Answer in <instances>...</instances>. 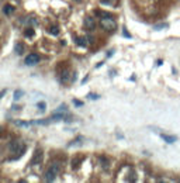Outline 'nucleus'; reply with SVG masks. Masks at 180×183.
Listing matches in <instances>:
<instances>
[{
	"mask_svg": "<svg viewBox=\"0 0 180 183\" xmlns=\"http://www.w3.org/2000/svg\"><path fill=\"white\" fill-rule=\"evenodd\" d=\"M4 93H6V90H3V92H2V93H0V99H2V97H3V96H4Z\"/></svg>",
	"mask_w": 180,
	"mask_h": 183,
	"instance_id": "6ab92c4d",
	"label": "nucleus"
},
{
	"mask_svg": "<svg viewBox=\"0 0 180 183\" xmlns=\"http://www.w3.org/2000/svg\"><path fill=\"white\" fill-rule=\"evenodd\" d=\"M100 25L103 27V30H106V31H116V28H117V23L113 20V17L111 16H106L104 18H101L100 20Z\"/></svg>",
	"mask_w": 180,
	"mask_h": 183,
	"instance_id": "f03ea898",
	"label": "nucleus"
},
{
	"mask_svg": "<svg viewBox=\"0 0 180 183\" xmlns=\"http://www.w3.org/2000/svg\"><path fill=\"white\" fill-rule=\"evenodd\" d=\"M59 172H61L59 165L52 163L51 166L48 168V171L45 172V180H46V182H54V180L56 179V176L59 175Z\"/></svg>",
	"mask_w": 180,
	"mask_h": 183,
	"instance_id": "7ed1b4c3",
	"label": "nucleus"
},
{
	"mask_svg": "<svg viewBox=\"0 0 180 183\" xmlns=\"http://www.w3.org/2000/svg\"><path fill=\"white\" fill-rule=\"evenodd\" d=\"M122 34H124V35H125V37H128V38H130V37H131V35H130V34H128V33H127V31H125V28H124V31H122Z\"/></svg>",
	"mask_w": 180,
	"mask_h": 183,
	"instance_id": "a211bd4d",
	"label": "nucleus"
},
{
	"mask_svg": "<svg viewBox=\"0 0 180 183\" xmlns=\"http://www.w3.org/2000/svg\"><path fill=\"white\" fill-rule=\"evenodd\" d=\"M160 137L163 138V140H165V141H166V142H168V144H173L174 141H176V137H172V135H166V134H162Z\"/></svg>",
	"mask_w": 180,
	"mask_h": 183,
	"instance_id": "1a4fd4ad",
	"label": "nucleus"
},
{
	"mask_svg": "<svg viewBox=\"0 0 180 183\" xmlns=\"http://www.w3.org/2000/svg\"><path fill=\"white\" fill-rule=\"evenodd\" d=\"M94 20H93L92 17H86L85 18V27L86 28H89V30H93L94 28Z\"/></svg>",
	"mask_w": 180,
	"mask_h": 183,
	"instance_id": "39448f33",
	"label": "nucleus"
},
{
	"mask_svg": "<svg viewBox=\"0 0 180 183\" xmlns=\"http://www.w3.org/2000/svg\"><path fill=\"white\" fill-rule=\"evenodd\" d=\"M34 34H35L34 28H27V30H25V33H24V35H25V37H33Z\"/></svg>",
	"mask_w": 180,
	"mask_h": 183,
	"instance_id": "ddd939ff",
	"label": "nucleus"
},
{
	"mask_svg": "<svg viewBox=\"0 0 180 183\" xmlns=\"http://www.w3.org/2000/svg\"><path fill=\"white\" fill-rule=\"evenodd\" d=\"M3 11H4V14L10 16L13 11H14V7H13L11 4H6V6H4V9H3Z\"/></svg>",
	"mask_w": 180,
	"mask_h": 183,
	"instance_id": "9d476101",
	"label": "nucleus"
},
{
	"mask_svg": "<svg viewBox=\"0 0 180 183\" xmlns=\"http://www.w3.org/2000/svg\"><path fill=\"white\" fill-rule=\"evenodd\" d=\"M89 97L93 99V100H96V99H99V96H97V95H93V93H90V95H89Z\"/></svg>",
	"mask_w": 180,
	"mask_h": 183,
	"instance_id": "f3484780",
	"label": "nucleus"
},
{
	"mask_svg": "<svg viewBox=\"0 0 180 183\" xmlns=\"http://www.w3.org/2000/svg\"><path fill=\"white\" fill-rule=\"evenodd\" d=\"M38 62H40V55H38V54H31V55H28L27 58H25L24 64L27 65V66H33V65L38 64Z\"/></svg>",
	"mask_w": 180,
	"mask_h": 183,
	"instance_id": "20e7f679",
	"label": "nucleus"
},
{
	"mask_svg": "<svg viewBox=\"0 0 180 183\" xmlns=\"http://www.w3.org/2000/svg\"><path fill=\"white\" fill-rule=\"evenodd\" d=\"M25 150H27V146L23 142H11L10 144V151H11V154H15L13 159L20 158V156L25 152Z\"/></svg>",
	"mask_w": 180,
	"mask_h": 183,
	"instance_id": "f257e3e1",
	"label": "nucleus"
},
{
	"mask_svg": "<svg viewBox=\"0 0 180 183\" xmlns=\"http://www.w3.org/2000/svg\"><path fill=\"white\" fill-rule=\"evenodd\" d=\"M73 104H75V106H83V101H79V100H73Z\"/></svg>",
	"mask_w": 180,
	"mask_h": 183,
	"instance_id": "dca6fc26",
	"label": "nucleus"
},
{
	"mask_svg": "<svg viewBox=\"0 0 180 183\" xmlns=\"http://www.w3.org/2000/svg\"><path fill=\"white\" fill-rule=\"evenodd\" d=\"M76 44L79 47H86L87 45V38L86 37H79V38H76Z\"/></svg>",
	"mask_w": 180,
	"mask_h": 183,
	"instance_id": "6e6552de",
	"label": "nucleus"
},
{
	"mask_svg": "<svg viewBox=\"0 0 180 183\" xmlns=\"http://www.w3.org/2000/svg\"><path fill=\"white\" fill-rule=\"evenodd\" d=\"M14 51H15V54H17V55H23V52H24V45H23L21 42L15 44V47H14Z\"/></svg>",
	"mask_w": 180,
	"mask_h": 183,
	"instance_id": "0eeeda50",
	"label": "nucleus"
},
{
	"mask_svg": "<svg viewBox=\"0 0 180 183\" xmlns=\"http://www.w3.org/2000/svg\"><path fill=\"white\" fill-rule=\"evenodd\" d=\"M23 95H24V93H23V90H15L14 92V100H20Z\"/></svg>",
	"mask_w": 180,
	"mask_h": 183,
	"instance_id": "f8f14e48",
	"label": "nucleus"
},
{
	"mask_svg": "<svg viewBox=\"0 0 180 183\" xmlns=\"http://www.w3.org/2000/svg\"><path fill=\"white\" fill-rule=\"evenodd\" d=\"M37 107H38V109H40V111H44V110L46 109V104L44 103V101H40V103L37 104Z\"/></svg>",
	"mask_w": 180,
	"mask_h": 183,
	"instance_id": "4468645a",
	"label": "nucleus"
},
{
	"mask_svg": "<svg viewBox=\"0 0 180 183\" xmlns=\"http://www.w3.org/2000/svg\"><path fill=\"white\" fill-rule=\"evenodd\" d=\"M49 34H52V35H58V34H59V28L56 27V25L51 27V28H49Z\"/></svg>",
	"mask_w": 180,
	"mask_h": 183,
	"instance_id": "9b49d317",
	"label": "nucleus"
},
{
	"mask_svg": "<svg viewBox=\"0 0 180 183\" xmlns=\"http://www.w3.org/2000/svg\"><path fill=\"white\" fill-rule=\"evenodd\" d=\"M41 161H42V151L38 150V151H37V154H35V156L33 158V165L40 163Z\"/></svg>",
	"mask_w": 180,
	"mask_h": 183,
	"instance_id": "423d86ee",
	"label": "nucleus"
},
{
	"mask_svg": "<svg viewBox=\"0 0 180 183\" xmlns=\"http://www.w3.org/2000/svg\"><path fill=\"white\" fill-rule=\"evenodd\" d=\"M116 0H101V3L103 4H113Z\"/></svg>",
	"mask_w": 180,
	"mask_h": 183,
	"instance_id": "2eb2a0df",
	"label": "nucleus"
}]
</instances>
